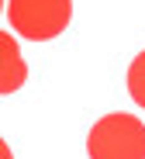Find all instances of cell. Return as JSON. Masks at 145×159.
Segmentation results:
<instances>
[{"label":"cell","mask_w":145,"mask_h":159,"mask_svg":"<svg viewBox=\"0 0 145 159\" xmlns=\"http://www.w3.org/2000/svg\"><path fill=\"white\" fill-rule=\"evenodd\" d=\"M90 159H145V125L135 114H104L86 135Z\"/></svg>","instance_id":"1"},{"label":"cell","mask_w":145,"mask_h":159,"mask_svg":"<svg viewBox=\"0 0 145 159\" xmlns=\"http://www.w3.org/2000/svg\"><path fill=\"white\" fill-rule=\"evenodd\" d=\"M73 0H7V21L28 42H52L66 31Z\"/></svg>","instance_id":"2"},{"label":"cell","mask_w":145,"mask_h":159,"mask_svg":"<svg viewBox=\"0 0 145 159\" xmlns=\"http://www.w3.org/2000/svg\"><path fill=\"white\" fill-rule=\"evenodd\" d=\"M24 80H28V62H24V56H21L14 35L0 31V97L21 90Z\"/></svg>","instance_id":"3"},{"label":"cell","mask_w":145,"mask_h":159,"mask_svg":"<svg viewBox=\"0 0 145 159\" xmlns=\"http://www.w3.org/2000/svg\"><path fill=\"white\" fill-rule=\"evenodd\" d=\"M128 93L138 107H145V52H138L128 66Z\"/></svg>","instance_id":"4"},{"label":"cell","mask_w":145,"mask_h":159,"mask_svg":"<svg viewBox=\"0 0 145 159\" xmlns=\"http://www.w3.org/2000/svg\"><path fill=\"white\" fill-rule=\"evenodd\" d=\"M0 159H14V156H11V149H7V142H4V139H0Z\"/></svg>","instance_id":"5"},{"label":"cell","mask_w":145,"mask_h":159,"mask_svg":"<svg viewBox=\"0 0 145 159\" xmlns=\"http://www.w3.org/2000/svg\"><path fill=\"white\" fill-rule=\"evenodd\" d=\"M0 11H4V0H0Z\"/></svg>","instance_id":"6"}]
</instances>
